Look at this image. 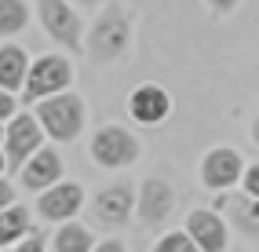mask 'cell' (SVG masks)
Here are the masks:
<instances>
[{"instance_id":"cb8c5ba5","label":"cell","mask_w":259,"mask_h":252,"mask_svg":"<svg viewBox=\"0 0 259 252\" xmlns=\"http://www.w3.org/2000/svg\"><path fill=\"white\" fill-rule=\"evenodd\" d=\"M208 8H212V11H234L237 0H208Z\"/></svg>"},{"instance_id":"ac0fdd59","label":"cell","mask_w":259,"mask_h":252,"mask_svg":"<svg viewBox=\"0 0 259 252\" xmlns=\"http://www.w3.org/2000/svg\"><path fill=\"white\" fill-rule=\"evenodd\" d=\"M153 252H204V248L194 241V234H190V230H168V234L157 238Z\"/></svg>"},{"instance_id":"4fadbf2b","label":"cell","mask_w":259,"mask_h":252,"mask_svg":"<svg viewBox=\"0 0 259 252\" xmlns=\"http://www.w3.org/2000/svg\"><path fill=\"white\" fill-rule=\"evenodd\" d=\"M186 230L194 234V241L204 252H227V245H230V230L223 223V216L212 208H194L186 216Z\"/></svg>"},{"instance_id":"2e32d148","label":"cell","mask_w":259,"mask_h":252,"mask_svg":"<svg viewBox=\"0 0 259 252\" xmlns=\"http://www.w3.org/2000/svg\"><path fill=\"white\" fill-rule=\"evenodd\" d=\"M51 252H95V238L84 223L66 220V223H59L55 238H51Z\"/></svg>"},{"instance_id":"8fae6325","label":"cell","mask_w":259,"mask_h":252,"mask_svg":"<svg viewBox=\"0 0 259 252\" xmlns=\"http://www.w3.org/2000/svg\"><path fill=\"white\" fill-rule=\"evenodd\" d=\"M128 113L139 124H161L164 117L171 113L168 88H161V84H139V88L128 95Z\"/></svg>"},{"instance_id":"8992f818","label":"cell","mask_w":259,"mask_h":252,"mask_svg":"<svg viewBox=\"0 0 259 252\" xmlns=\"http://www.w3.org/2000/svg\"><path fill=\"white\" fill-rule=\"evenodd\" d=\"M37 11H40V26L55 44L70 48L73 55L84 52V22L70 8V0H37Z\"/></svg>"},{"instance_id":"e0dca14e","label":"cell","mask_w":259,"mask_h":252,"mask_svg":"<svg viewBox=\"0 0 259 252\" xmlns=\"http://www.w3.org/2000/svg\"><path fill=\"white\" fill-rule=\"evenodd\" d=\"M29 22V8L26 0H0V37L11 40L15 33H22Z\"/></svg>"},{"instance_id":"d4e9b609","label":"cell","mask_w":259,"mask_h":252,"mask_svg":"<svg viewBox=\"0 0 259 252\" xmlns=\"http://www.w3.org/2000/svg\"><path fill=\"white\" fill-rule=\"evenodd\" d=\"M73 4H80V8H106V0H73Z\"/></svg>"},{"instance_id":"6da1fadb","label":"cell","mask_w":259,"mask_h":252,"mask_svg":"<svg viewBox=\"0 0 259 252\" xmlns=\"http://www.w3.org/2000/svg\"><path fill=\"white\" fill-rule=\"evenodd\" d=\"M132 44V11L120 4H106L84 37V55L99 66H110L128 52Z\"/></svg>"},{"instance_id":"ffe728a7","label":"cell","mask_w":259,"mask_h":252,"mask_svg":"<svg viewBox=\"0 0 259 252\" xmlns=\"http://www.w3.org/2000/svg\"><path fill=\"white\" fill-rule=\"evenodd\" d=\"M245 194L248 197H259V161L245 168Z\"/></svg>"},{"instance_id":"5bb4252c","label":"cell","mask_w":259,"mask_h":252,"mask_svg":"<svg viewBox=\"0 0 259 252\" xmlns=\"http://www.w3.org/2000/svg\"><path fill=\"white\" fill-rule=\"evenodd\" d=\"M29 55L22 52L19 44L4 40L0 44V88L4 92H22L26 88V77H29Z\"/></svg>"},{"instance_id":"603a6c76","label":"cell","mask_w":259,"mask_h":252,"mask_svg":"<svg viewBox=\"0 0 259 252\" xmlns=\"http://www.w3.org/2000/svg\"><path fill=\"white\" fill-rule=\"evenodd\" d=\"M95 252H128V248H124V241H99Z\"/></svg>"},{"instance_id":"d6986e66","label":"cell","mask_w":259,"mask_h":252,"mask_svg":"<svg viewBox=\"0 0 259 252\" xmlns=\"http://www.w3.org/2000/svg\"><path fill=\"white\" fill-rule=\"evenodd\" d=\"M15 106H19V99H15V92H4V88H0V121H11V117H15Z\"/></svg>"},{"instance_id":"30bf717a","label":"cell","mask_w":259,"mask_h":252,"mask_svg":"<svg viewBox=\"0 0 259 252\" xmlns=\"http://www.w3.org/2000/svg\"><path fill=\"white\" fill-rule=\"evenodd\" d=\"M171 205H176V194H171V187L164 179L150 176L139 183V205H135V212H139V223L143 227H157L164 223L171 216Z\"/></svg>"},{"instance_id":"7c38bea8","label":"cell","mask_w":259,"mask_h":252,"mask_svg":"<svg viewBox=\"0 0 259 252\" xmlns=\"http://www.w3.org/2000/svg\"><path fill=\"white\" fill-rule=\"evenodd\" d=\"M59 179H62V157H59V150H51V146H40L19 172V183L26 190H37V194L55 187Z\"/></svg>"},{"instance_id":"3957f363","label":"cell","mask_w":259,"mask_h":252,"mask_svg":"<svg viewBox=\"0 0 259 252\" xmlns=\"http://www.w3.org/2000/svg\"><path fill=\"white\" fill-rule=\"evenodd\" d=\"M44 124L37 113H15L4 124V168L8 172H22V164L44 146Z\"/></svg>"},{"instance_id":"52a82bcc","label":"cell","mask_w":259,"mask_h":252,"mask_svg":"<svg viewBox=\"0 0 259 252\" xmlns=\"http://www.w3.org/2000/svg\"><path fill=\"white\" fill-rule=\"evenodd\" d=\"M135 205H139V201H135V190L128 187V183H110V187H102L92 197V220L99 227L117 230V227L128 223V216H132Z\"/></svg>"},{"instance_id":"44dd1931","label":"cell","mask_w":259,"mask_h":252,"mask_svg":"<svg viewBox=\"0 0 259 252\" xmlns=\"http://www.w3.org/2000/svg\"><path fill=\"white\" fill-rule=\"evenodd\" d=\"M4 252H44V241H40V234H29V238L22 245H15V248H4Z\"/></svg>"},{"instance_id":"9c48e42d","label":"cell","mask_w":259,"mask_h":252,"mask_svg":"<svg viewBox=\"0 0 259 252\" xmlns=\"http://www.w3.org/2000/svg\"><path fill=\"white\" fill-rule=\"evenodd\" d=\"M245 176V161L234 146H212L201 161V183L208 190H227Z\"/></svg>"},{"instance_id":"277c9868","label":"cell","mask_w":259,"mask_h":252,"mask_svg":"<svg viewBox=\"0 0 259 252\" xmlns=\"http://www.w3.org/2000/svg\"><path fill=\"white\" fill-rule=\"evenodd\" d=\"M73 84V62L66 55H40L37 62L29 66L26 88H22V103H40L48 95L70 92Z\"/></svg>"},{"instance_id":"484cf974","label":"cell","mask_w":259,"mask_h":252,"mask_svg":"<svg viewBox=\"0 0 259 252\" xmlns=\"http://www.w3.org/2000/svg\"><path fill=\"white\" fill-rule=\"evenodd\" d=\"M252 139H255V146H259V117L252 121Z\"/></svg>"},{"instance_id":"9a60e30c","label":"cell","mask_w":259,"mask_h":252,"mask_svg":"<svg viewBox=\"0 0 259 252\" xmlns=\"http://www.w3.org/2000/svg\"><path fill=\"white\" fill-rule=\"evenodd\" d=\"M29 234H33V216H29V208H22V205L0 208V245H4V248H15L22 238H29Z\"/></svg>"},{"instance_id":"ba28073f","label":"cell","mask_w":259,"mask_h":252,"mask_svg":"<svg viewBox=\"0 0 259 252\" xmlns=\"http://www.w3.org/2000/svg\"><path fill=\"white\" fill-rule=\"evenodd\" d=\"M80 205H84V187L73 183V179H66V183L59 179L55 187L40 190V197H37V212H40V220H48V223L73 220V216L80 212Z\"/></svg>"},{"instance_id":"7402d4cb","label":"cell","mask_w":259,"mask_h":252,"mask_svg":"<svg viewBox=\"0 0 259 252\" xmlns=\"http://www.w3.org/2000/svg\"><path fill=\"white\" fill-rule=\"evenodd\" d=\"M0 205H15V187H11V179L4 176V179H0Z\"/></svg>"},{"instance_id":"5b68a950","label":"cell","mask_w":259,"mask_h":252,"mask_svg":"<svg viewBox=\"0 0 259 252\" xmlns=\"http://www.w3.org/2000/svg\"><path fill=\"white\" fill-rule=\"evenodd\" d=\"M139 154H143L139 139L120 124H102L92 136V161L99 168H128L139 161Z\"/></svg>"},{"instance_id":"7a4b0ae2","label":"cell","mask_w":259,"mask_h":252,"mask_svg":"<svg viewBox=\"0 0 259 252\" xmlns=\"http://www.w3.org/2000/svg\"><path fill=\"white\" fill-rule=\"evenodd\" d=\"M33 106H37V117H40L44 132L55 143H73L80 136V128H84V117H88L84 99L73 95V92L48 95V99H40V103H33Z\"/></svg>"}]
</instances>
